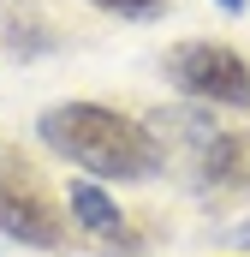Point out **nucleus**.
I'll list each match as a JSON object with an SVG mask.
<instances>
[{
	"label": "nucleus",
	"mask_w": 250,
	"mask_h": 257,
	"mask_svg": "<svg viewBox=\"0 0 250 257\" xmlns=\"http://www.w3.org/2000/svg\"><path fill=\"white\" fill-rule=\"evenodd\" d=\"M42 144L60 150L72 168H84L90 180H149L161 168V150L149 126L125 120L102 102H60L42 114Z\"/></svg>",
	"instance_id": "obj_1"
},
{
	"label": "nucleus",
	"mask_w": 250,
	"mask_h": 257,
	"mask_svg": "<svg viewBox=\"0 0 250 257\" xmlns=\"http://www.w3.org/2000/svg\"><path fill=\"white\" fill-rule=\"evenodd\" d=\"M167 78L202 108H250V66L232 42H179L167 48Z\"/></svg>",
	"instance_id": "obj_2"
},
{
	"label": "nucleus",
	"mask_w": 250,
	"mask_h": 257,
	"mask_svg": "<svg viewBox=\"0 0 250 257\" xmlns=\"http://www.w3.org/2000/svg\"><path fill=\"white\" fill-rule=\"evenodd\" d=\"M0 233H12V239H24V245H42V251H54L66 239L60 203L42 192V180H36L30 168L0 174Z\"/></svg>",
	"instance_id": "obj_3"
},
{
	"label": "nucleus",
	"mask_w": 250,
	"mask_h": 257,
	"mask_svg": "<svg viewBox=\"0 0 250 257\" xmlns=\"http://www.w3.org/2000/svg\"><path fill=\"white\" fill-rule=\"evenodd\" d=\"M202 186H214V192H250V132H214V138H202Z\"/></svg>",
	"instance_id": "obj_4"
},
{
	"label": "nucleus",
	"mask_w": 250,
	"mask_h": 257,
	"mask_svg": "<svg viewBox=\"0 0 250 257\" xmlns=\"http://www.w3.org/2000/svg\"><path fill=\"white\" fill-rule=\"evenodd\" d=\"M66 209H72V221H78L84 233H96V239H125V215H120V203L102 192L96 180H72Z\"/></svg>",
	"instance_id": "obj_5"
},
{
	"label": "nucleus",
	"mask_w": 250,
	"mask_h": 257,
	"mask_svg": "<svg viewBox=\"0 0 250 257\" xmlns=\"http://www.w3.org/2000/svg\"><path fill=\"white\" fill-rule=\"evenodd\" d=\"M90 6H108V12H149V6H161V0H90Z\"/></svg>",
	"instance_id": "obj_6"
},
{
	"label": "nucleus",
	"mask_w": 250,
	"mask_h": 257,
	"mask_svg": "<svg viewBox=\"0 0 250 257\" xmlns=\"http://www.w3.org/2000/svg\"><path fill=\"white\" fill-rule=\"evenodd\" d=\"M220 6H226V12H244V0H220Z\"/></svg>",
	"instance_id": "obj_7"
}]
</instances>
